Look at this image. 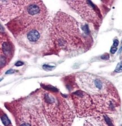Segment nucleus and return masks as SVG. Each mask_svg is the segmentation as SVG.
<instances>
[{"label":"nucleus","mask_w":122,"mask_h":126,"mask_svg":"<svg viewBox=\"0 0 122 126\" xmlns=\"http://www.w3.org/2000/svg\"><path fill=\"white\" fill-rule=\"evenodd\" d=\"M52 49L73 52L83 48L84 41L79 24L71 16L58 12L52 21L51 28Z\"/></svg>","instance_id":"obj_1"},{"label":"nucleus","mask_w":122,"mask_h":126,"mask_svg":"<svg viewBox=\"0 0 122 126\" xmlns=\"http://www.w3.org/2000/svg\"><path fill=\"white\" fill-rule=\"evenodd\" d=\"M50 20L31 25L20 32L15 38L22 48L32 54H46L52 50Z\"/></svg>","instance_id":"obj_2"},{"label":"nucleus","mask_w":122,"mask_h":126,"mask_svg":"<svg viewBox=\"0 0 122 126\" xmlns=\"http://www.w3.org/2000/svg\"><path fill=\"white\" fill-rule=\"evenodd\" d=\"M50 20L48 11L42 1H29L19 16L6 24L14 37L34 24Z\"/></svg>","instance_id":"obj_3"},{"label":"nucleus","mask_w":122,"mask_h":126,"mask_svg":"<svg viewBox=\"0 0 122 126\" xmlns=\"http://www.w3.org/2000/svg\"><path fill=\"white\" fill-rule=\"evenodd\" d=\"M43 106L45 114L52 121L56 118L58 121H71L73 118L72 111L64 100L50 92H46L43 96Z\"/></svg>","instance_id":"obj_4"},{"label":"nucleus","mask_w":122,"mask_h":126,"mask_svg":"<svg viewBox=\"0 0 122 126\" xmlns=\"http://www.w3.org/2000/svg\"><path fill=\"white\" fill-rule=\"evenodd\" d=\"M78 84L87 93L92 96L111 93L110 84L104 78L88 73H82L77 77Z\"/></svg>","instance_id":"obj_5"},{"label":"nucleus","mask_w":122,"mask_h":126,"mask_svg":"<svg viewBox=\"0 0 122 126\" xmlns=\"http://www.w3.org/2000/svg\"><path fill=\"white\" fill-rule=\"evenodd\" d=\"M66 2L86 21L98 26L101 24L102 16L99 9L91 1H69Z\"/></svg>","instance_id":"obj_6"},{"label":"nucleus","mask_w":122,"mask_h":126,"mask_svg":"<svg viewBox=\"0 0 122 126\" xmlns=\"http://www.w3.org/2000/svg\"><path fill=\"white\" fill-rule=\"evenodd\" d=\"M29 1H1V19L10 21L21 14Z\"/></svg>","instance_id":"obj_7"},{"label":"nucleus","mask_w":122,"mask_h":126,"mask_svg":"<svg viewBox=\"0 0 122 126\" xmlns=\"http://www.w3.org/2000/svg\"><path fill=\"white\" fill-rule=\"evenodd\" d=\"M71 96L74 101L76 113L80 115L89 113L93 105L92 98L89 94L82 90H78L72 93Z\"/></svg>","instance_id":"obj_8"},{"label":"nucleus","mask_w":122,"mask_h":126,"mask_svg":"<svg viewBox=\"0 0 122 126\" xmlns=\"http://www.w3.org/2000/svg\"><path fill=\"white\" fill-rule=\"evenodd\" d=\"M1 52L5 54L4 56L7 58H11L13 55V45L9 41H5L1 40Z\"/></svg>","instance_id":"obj_9"},{"label":"nucleus","mask_w":122,"mask_h":126,"mask_svg":"<svg viewBox=\"0 0 122 126\" xmlns=\"http://www.w3.org/2000/svg\"><path fill=\"white\" fill-rule=\"evenodd\" d=\"M1 121L2 123L5 126H9L11 124V122L10 121L9 118H8L6 114H3V115L1 117Z\"/></svg>","instance_id":"obj_10"},{"label":"nucleus","mask_w":122,"mask_h":126,"mask_svg":"<svg viewBox=\"0 0 122 126\" xmlns=\"http://www.w3.org/2000/svg\"><path fill=\"white\" fill-rule=\"evenodd\" d=\"M7 63V58L4 55H1V68H2Z\"/></svg>","instance_id":"obj_11"},{"label":"nucleus","mask_w":122,"mask_h":126,"mask_svg":"<svg viewBox=\"0 0 122 126\" xmlns=\"http://www.w3.org/2000/svg\"><path fill=\"white\" fill-rule=\"evenodd\" d=\"M115 72L117 73L122 72V62L119 63L116 66Z\"/></svg>","instance_id":"obj_12"},{"label":"nucleus","mask_w":122,"mask_h":126,"mask_svg":"<svg viewBox=\"0 0 122 126\" xmlns=\"http://www.w3.org/2000/svg\"><path fill=\"white\" fill-rule=\"evenodd\" d=\"M54 68H55V66L47 65H43V69L46 71L52 70V69H54Z\"/></svg>","instance_id":"obj_13"},{"label":"nucleus","mask_w":122,"mask_h":126,"mask_svg":"<svg viewBox=\"0 0 122 126\" xmlns=\"http://www.w3.org/2000/svg\"><path fill=\"white\" fill-rule=\"evenodd\" d=\"M117 51V47L113 46L111 48V50H110V52H111L112 54H114Z\"/></svg>","instance_id":"obj_14"},{"label":"nucleus","mask_w":122,"mask_h":126,"mask_svg":"<svg viewBox=\"0 0 122 126\" xmlns=\"http://www.w3.org/2000/svg\"><path fill=\"white\" fill-rule=\"evenodd\" d=\"M118 45H119V41H118V39H115L114 40V43H113V46L117 47Z\"/></svg>","instance_id":"obj_15"},{"label":"nucleus","mask_w":122,"mask_h":126,"mask_svg":"<svg viewBox=\"0 0 122 126\" xmlns=\"http://www.w3.org/2000/svg\"><path fill=\"white\" fill-rule=\"evenodd\" d=\"M109 58V56L107 54L102 55V56H101V59H108Z\"/></svg>","instance_id":"obj_16"},{"label":"nucleus","mask_w":122,"mask_h":126,"mask_svg":"<svg viewBox=\"0 0 122 126\" xmlns=\"http://www.w3.org/2000/svg\"><path fill=\"white\" fill-rule=\"evenodd\" d=\"M24 65V63L23 62H17L15 64V66H22Z\"/></svg>","instance_id":"obj_17"},{"label":"nucleus","mask_w":122,"mask_h":126,"mask_svg":"<svg viewBox=\"0 0 122 126\" xmlns=\"http://www.w3.org/2000/svg\"><path fill=\"white\" fill-rule=\"evenodd\" d=\"M14 72H15L14 70H13V69H10V70H9L8 71H7V72L6 73V74H13V73H14Z\"/></svg>","instance_id":"obj_18"},{"label":"nucleus","mask_w":122,"mask_h":126,"mask_svg":"<svg viewBox=\"0 0 122 126\" xmlns=\"http://www.w3.org/2000/svg\"><path fill=\"white\" fill-rule=\"evenodd\" d=\"M20 126H30V125L28 123H24L21 124Z\"/></svg>","instance_id":"obj_19"},{"label":"nucleus","mask_w":122,"mask_h":126,"mask_svg":"<svg viewBox=\"0 0 122 126\" xmlns=\"http://www.w3.org/2000/svg\"><path fill=\"white\" fill-rule=\"evenodd\" d=\"M122 51V47H121V49H120V50H119V52H121Z\"/></svg>","instance_id":"obj_20"}]
</instances>
